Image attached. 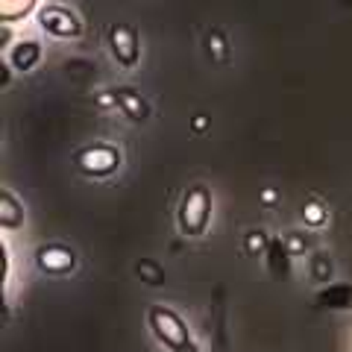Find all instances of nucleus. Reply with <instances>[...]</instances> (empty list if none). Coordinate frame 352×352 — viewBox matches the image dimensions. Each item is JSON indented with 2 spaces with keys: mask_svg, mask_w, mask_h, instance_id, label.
I'll list each match as a JSON object with an SVG mask.
<instances>
[{
  "mask_svg": "<svg viewBox=\"0 0 352 352\" xmlns=\"http://www.w3.org/2000/svg\"><path fill=\"white\" fill-rule=\"evenodd\" d=\"M147 323L150 332L156 335L159 344L168 352H200V346L194 344L188 323L179 317V311H173L170 305H150L147 308Z\"/></svg>",
  "mask_w": 352,
  "mask_h": 352,
  "instance_id": "nucleus-1",
  "label": "nucleus"
},
{
  "mask_svg": "<svg viewBox=\"0 0 352 352\" xmlns=\"http://www.w3.org/2000/svg\"><path fill=\"white\" fill-rule=\"evenodd\" d=\"M208 220H212V191L206 185H191L179 203V232L185 238H200L206 235Z\"/></svg>",
  "mask_w": 352,
  "mask_h": 352,
  "instance_id": "nucleus-2",
  "label": "nucleus"
},
{
  "mask_svg": "<svg viewBox=\"0 0 352 352\" xmlns=\"http://www.w3.org/2000/svg\"><path fill=\"white\" fill-rule=\"evenodd\" d=\"M120 162H124V153H120V147L115 144H103V141H97V144H88L82 150L74 153V164L76 170L91 176V179H103V176H112Z\"/></svg>",
  "mask_w": 352,
  "mask_h": 352,
  "instance_id": "nucleus-3",
  "label": "nucleus"
},
{
  "mask_svg": "<svg viewBox=\"0 0 352 352\" xmlns=\"http://www.w3.org/2000/svg\"><path fill=\"white\" fill-rule=\"evenodd\" d=\"M38 27L53 38H80L82 36V21L76 18L74 9L62 3H44L36 12Z\"/></svg>",
  "mask_w": 352,
  "mask_h": 352,
  "instance_id": "nucleus-4",
  "label": "nucleus"
},
{
  "mask_svg": "<svg viewBox=\"0 0 352 352\" xmlns=\"http://www.w3.org/2000/svg\"><path fill=\"white\" fill-rule=\"evenodd\" d=\"M109 47L120 68H135L141 59V38L138 30L129 24H112L109 27Z\"/></svg>",
  "mask_w": 352,
  "mask_h": 352,
  "instance_id": "nucleus-5",
  "label": "nucleus"
},
{
  "mask_svg": "<svg viewBox=\"0 0 352 352\" xmlns=\"http://www.w3.org/2000/svg\"><path fill=\"white\" fill-rule=\"evenodd\" d=\"M36 267L47 276H68L76 267V256L65 244H41L36 250Z\"/></svg>",
  "mask_w": 352,
  "mask_h": 352,
  "instance_id": "nucleus-6",
  "label": "nucleus"
},
{
  "mask_svg": "<svg viewBox=\"0 0 352 352\" xmlns=\"http://www.w3.org/2000/svg\"><path fill=\"white\" fill-rule=\"evenodd\" d=\"M109 100H112L129 120H135V124L150 118V103L138 91H132V88H112V91H109Z\"/></svg>",
  "mask_w": 352,
  "mask_h": 352,
  "instance_id": "nucleus-7",
  "label": "nucleus"
},
{
  "mask_svg": "<svg viewBox=\"0 0 352 352\" xmlns=\"http://www.w3.org/2000/svg\"><path fill=\"white\" fill-rule=\"evenodd\" d=\"M6 62L12 65V71L30 74V71L41 62V44H38L36 38H21L18 44H12V47H9Z\"/></svg>",
  "mask_w": 352,
  "mask_h": 352,
  "instance_id": "nucleus-8",
  "label": "nucleus"
},
{
  "mask_svg": "<svg viewBox=\"0 0 352 352\" xmlns=\"http://www.w3.org/2000/svg\"><path fill=\"white\" fill-rule=\"evenodd\" d=\"M24 223V203L18 200V197L3 188L0 191V229H6V232H12Z\"/></svg>",
  "mask_w": 352,
  "mask_h": 352,
  "instance_id": "nucleus-9",
  "label": "nucleus"
},
{
  "mask_svg": "<svg viewBox=\"0 0 352 352\" xmlns=\"http://www.w3.org/2000/svg\"><path fill=\"white\" fill-rule=\"evenodd\" d=\"M264 256H267V267H270V273L276 279H288L291 276V252H288V247H285L282 238L270 241V247H267Z\"/></svg>",
  "mask_w": 352,
  "mask_h": 352,
  "instance_id": "nucleus-10",
  "label": "nucleus"
},
{
  "mask_svg": "<svg viewBox=\"0 0 352 352\" xmlns=\"http://www.w3.org/2000/svg\"><path fill=\"white\" fill-rule=\"evenodd\" d=\"M32 12H38V0H0V21L3 24H18Z\"/></svg>",
  "mask_w": 352,
  "mask_h": 352,
  "instance_id": "nucleus-11",
  "label": "nucleus"
},
{
  "mask_svg": "<svg viewBox=\"0 0 352 352\" xmlns=\"http://www.w3.org/2000/svg\"><path fill=\"white\" fill-rule=\"evenodd\" d=\"M320 305L349 308L352 305V285H329V288L320 294Z\"/></svg>",
  "mask_w": 352,
  "mask_h": 352,
  "instance_id": "nucleus-12",
  "label": "nucleus"
},
{
  "mask_svg": "<svg viewBox=\"0 0 352 352\" xmlns=\"http://www.w3.org/2000/svg\"><path fill=\"white\" fill-rule=\"evenodd\" d=\"M302 217H305V223L308 226H323L326 220H329V212H326V206L320 203V200H311V203H305V208H302Z\"/></svg>",
  "mask_w": 352,
  "mask_h": 352,
  "instance_id": "nucleus-13",
  "label": "nucleus"
},
{
  "mask_svg": "<svg viewBox=\"0 0 352 352\" xmlns=\"http://www.w3.org/2000/svg\"><path fill=\"white\" fill-rule=\"evenodd\" d=\"M135 267H138V276L144 279V282H150V285H162L164 282V273L159 270V264L153 261V258H141Z\"/></svg>",
  "mask_w": 352,
  "mask_h": 352,
  "instance_id": "nucleus-14",
  "label": "nucleus"
},
{
  "mask_svg": "<svg viewBox=\"0 0 352 352\" xmlns=\"http://www.w3.org/2000/svg\"><path fill=\"white\" fill-rule=\"evenodd\" d=\"M244 247H247V252L250 256H264L267 252V247H270V238L264 235V232H247V238H244Z\"/></svg>",
  "mask_w": 352,
  "mask_h": 352,
  "instance_id": "nucleus-15",
  "label": "nucleus"
},
{
  "mask_svg": "<svg viewBox=\"0 0 352 352\" xmlns=\"http://www.w3.org/2000/svg\"><path fill=\"white\" fill-rule=\"evenodd\" d=\"M206 44H208V53L214 56V62H226V38L220 36L217 30H214V32H208Z\"/></svg>",
  "mask_w": 352,
  "mask_h": 352,
  "instance_id": "nucleus-16",
  "label": "nucleus"
},
{
  "mask_svg": "<svg viewBox=\"0 0 352 352\" xmlns=\"http://www.w3.org/2000/svg\"><path fill=\"white\" fill-rule=\"evenodd\" d=\"M311 273H314V279H320V282L332 279V258H329V256H317L311 261Z\"/></svg>",
  "mask_w": 352,
  "mask_h": 352,
  "instance_id": "nucleus-17",
  "label": "nucleus"
},
{
  "mask_svg": "<svg viewBox=\"0 0 352 352\" xmlns=\"http://www.w3.org/2000/svg\"><path fill=\"white\" fill-rule=\"evenodd\" d=\"M285 247H288L291 256H302L305 252V238L300 232H291L288 238H285Z\"/></svg>",
  "mask_w": 352,
  "mask_h": 352,
  "instance_id": "nucleus-18",
  "label": "nucleus"
},
{
  "mask_svg": "<svg viewBox=\"0 0 352 352\" xmlns=\"http://www.w3.org/2000/svg\"><path fill=\"white\" fill-rule=\"evenodd\" d=\"M261 203H264V206H273V203H276V191H270V188L261 191Z\"/></svg>",
  "mask_w": 352,
  "mask_h": 352,
  "instance_id": "nucleus-19",
  "label": "nucleus"
},
{
  "mask_svg": "<svg viewBox=\"0 0 352 352\" xmlns=\"http://www.w3.org/2000/svg\"><path fill=\"white\" fill-rule=\"evenodd\" d=\"M206 124H208L206 118H194V132H206Z\"/></svg>",
  "mask_w": 352,
  "mask_h": 352,
  "instance_id": "nucleus-20",
  "label": "nucleus"
}]
</instances>
